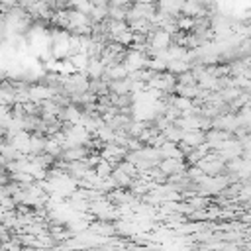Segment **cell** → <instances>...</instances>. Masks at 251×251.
Instances as JSON below:
<instances>
[{
    "mask_svg": "<svg viewBox=\"0 0 251 251\" xmlns=\"http://www.w3.org/2000/svg\"><path fill=\"white\" fill-rule=\"evenodd\" d=\"M182 141L188 143L190 147H198V145L206 143V133L202 129H184Z\"/></svg>",
    "mask_w": 251,
    "mask_h": 251,
    "instance_id": "3",
    "label": "cell"
},
{
    "mask_svg": "<svg viewBox=\"0 0 251 251\" xmlns=\"http://www.w3.org/2000/svg\"><path fill=\"white\" fill-rule=\"evenodd\" d=\"M86 75L90 78H102L106 75V63L100 57H90L88 67H86Z\"/></svg>",
    "mask_w": 251,
    "mask_h": 251,
    "instance_id": "2",
    "label": "cell"
},
{
    "mask_svg": "<svg viewBox=\"0 0 251 251\" xmlns=\"http://www.w3.org/2000/svg\"><path fill=\"white\" fill-rule=\"evenodd\" d=\"M167 176L171 175H178V173H184V159H176V157H163L161 163L157 165Z\"/></svg>",
    "mask_w": 251,
    "mask_h": 251,
    "instance_id": "1",
    "label": "cell"
}]
</instances>
